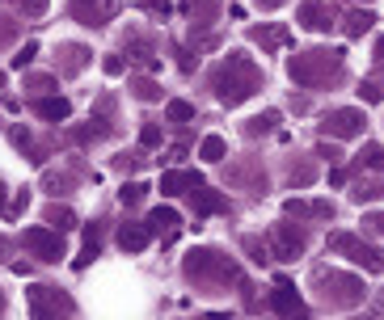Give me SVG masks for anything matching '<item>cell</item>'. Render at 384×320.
<instances>
[{
	"mask_svg": "<svg viewBox=\"0 0 384 320\" xmlns=\"http://www.w3.org/2000/svg\"><path fill=\"white\" fill-rule=\"evenodd\" d=\"M258 85H262V72L253 68V59L241 55V51H228L224 68L216 72V97H220L224 105H241L245 97H253Z\"/></svg>",
	"mask_w": 384,
	"mask_h": 320,
	"instance_id": "6da1fadb",
	"label": "cell"
},
{
	"mask_svg": "<svg viewBox=\"0 0 384 320\" xmlns=\"http://www.w3.org/2000/svg\"><path fill=\"white\" fill-rule=\"evenodd\" d=\"M338 68H342V51H304V55H295L288 63L295 85H317L321 76H330Z\"/></svg>",
	"mask_w": 384,
	"mask_h": 320,
	"instance_id": "7a4b0ae2",
	"label": "cell"
},
{
	"mask_svg": "<svg viewBox=\"0 0 384 320\" xmlns=\"http://www.w3.org/2000/svg\"><path fill=\"white\" fill-rule=\"evenodd\" d=\"M330 249H334V253H346V257H350L359 270H368V274H384V253L376 244H363V240L338 232V236H330Z\"/></svg>",
	"mask_w": 384,
	"mask_h": 320,
	"instance_id": "3957f363",
	"label": "cell"
},
{
	"mask_svg": "<svg viewBox=\"0 0 384 320\" xmlns=\"http://www.w3.org/2000/svg\"><path fill=\"white\" fill-rule=\"evenodd\" d=\"M21 244H26L39 262H59V257H64V232L59 228H26Z\"/></svg>",
	"mask_w": 384,
	"mask_h": 320,
	"instance_id": "277c9868",
	"label": "cell"
},
{
	"mask_svg": "<svg viewBox=\"0 0 384 320\" xmlns=\"http://www.w3.org/2000/svg\"><path fill=\"white\" fill-rule=\"evenodd\" d=\"M186 274L191 278H233V262H224L216 249H194L191 257H186Z\"/></svg>",
	"mask_w": 384,
	"mask_h": 320,
	"instance_id": "5b68a950",
	"label": "cell"
},
{
	"mask_svg": "<svg viewBox=\"0 0 384 320\" xmlns=\"http://www.w3.org/2000/svg\"><path fill=\"white\" fill-rule=\"evenodd\" d=\"M304 244H308V236L300 228H291V224H279V228L271 232V253H275L279 262H295V257L304 253Z\"/></svg>",
	"mask_w": 384,
	"mask_h": 320,
	"instance_id": "8992f818",
	"label": "cell"
},
{
	"mask_svg": "<svg viewBox=\"0 0 384 320\" xmlns=\"http://www.w3.org/2000/svg\"><path fill=\"white\" fill-rule=\"evenodd\" d=\"M321 131H325V135H334V139H350V135H359V131H363V114H359V110H350V105H346V110H334V114L321 123Z\"/></svg>",
	"mask_w": 384,
	"mask_h": 320,
	"instance_id": "52a82bcc",
	"label": "cell"
},
{
	"mask_svg": "<svg viewBox=\"0 0 384 320\" xmlns=\"http://www.w3.org/2000/svg\"><path fill=\"white\" fill-rule=\"evenodd\" d=\"M114 9H118L114 0H76V4H72V17H76L81 26H94L97 30V26H106V17H110Z\"/></svg>",
	"mask_w": 384,
	"mask_h": 320,
	"instance_id": "ba28073f",
	"label": "cell"
},
{
	"mask_svg": "<svg viewBox=\"0 0 384 320\" xmlns=\"http://www.w3.org/2000/svg\"><path fill=\"white\" fill-rule=\"evenodd\" d=\"M295 17H300L304 30H330V26H334V9L321 4V0H304V4L295 9Z\"/></svg>",
	"mask_w": 384,
	"mask_h": 320,
	"instance_id": "9c48e42d",
	"label": "cell"
},
{
	"mask_svg": "<svg viewBox=\"0 0 384 320\" xmlns=\"http://www.w3.org/2000/svg\"><path fill=\"white\" fill-rule=\"evenodd\" d=\"M271 308H275V312H283V316H291V312H304V304H300V295H295V287H291L288 278H279V282H275Z\"/></svg>",
	"mask_w": 384,
	"mask_h": 320,
	"instance_id": "30bf717a",
	"label": "cell"
},
{
	"mask_svg": "<svg viewBox=\"0 0 384 320\" xmlns=\"http://www.w3.org/2000/svg\"><path fill=\"white\" fill-rule=\"evenodd\" d=\"M59 55H64V59H59V72H64V76H76V72L89 63V46H81V43H64Z\"/></svg>",
	"mask_w": 384,
	"mask_h": 320,
	"instance_id": "8fae6325",
	"label": "cell"
},
{
	"mask_svg": "<svg viewBox=\"0 0 384 320\" xmlns=\"http://www.w3.org/2000/svg\"><path fill=\"white\" fill-rule=\"evenodd\" d=\"M47 291H51V287H34V291H30V308H34L39 316H43V312H72L68 299H51Z\"/></svg>",
	"mask_w": 384,
	"mask_h": 320,
	"instance_id": "7c38bea8",
	"label": "cell"
},
{
	"mask_svg": "<svg viewBox=\"0 0 384 320\" xmlns=\"http://www.w3.org/2000/svg\"><path fill=\"white\" fill-rule=\"evenodd\" d=\"M372 26H376V17H372L368 9H355V13H346V17H342V30H346V38H363Z\"/></svg>",
	"mask_w": 384,
	"mask_h": 320,
	"instance_id": "4fadbf2b",
	"label": "cell"
},
{
	"mask_svg": "<svg viewBox=\"0 0 384 320\" xmlns=\"http://www.w3.org/2000/svg\"><path fill=\"white\" fill-rule=\"evenodd\" d=\"M34 110H39L47 123H64V118L72 114V105H68L64 97H39V101H34Z\"/></svg>",
	"mask_w": 384,
	"mask_h": 320,
	"instance_id": "5bb4252c",
	"label": "cell"
},
{
	"mask_svg": "<svg viewBox=\"0 0 384 320\" xmlns=\"http://www.w3.org/2000/svg\"><path fill=\"white\" fill-rule=\"evenodd\" d=\"M178 224H182V215H178L173 207H156V211H148V232H165V236H169Z\"/></svg>",
	"mask_w": 384,
	"mask_h": 320,
	"instance_id": "9a60e30c",
	"label": "cell"
},
{
	"mask_svg": "<svg viewBox=\"0 0 384 320\" xmlns=\"http://www.w3.org/2000/svg\"><path fill=\"white\" fill-rule=\"evenodd\" d=\"M148 244V228H140V224H123V232H118V249L123 253H140Z\"/></svg>",
	"mask_w": 384,
	"mask_h": 320,
	"instance_id": "2e32d148",
	"label": "cell"
},
{
	"mask_svg": "<svg viewBox=\"0 0 384 320\" xmlns=\"http://www.w3.org/2000/svg\"><path fill=\"white\" fill-rule=\"evenodd\" d=\"M224 152H228V143L220 135H207L203 139V148H198V156L207 160V165H216V160H224Z\"/></svg>",
	"mask_w": 384,
	"mask_h": 320,
	"instance_id": "e0dca14e",
	"label": "cell"
},
{
	"mask_svg": "<svg viewBox=\"0 0 384 320\" xmlns=\"http://www.w3.org/2000/svg\"><path fill=\"white\" fill-rule=\"evenodd\" d=\"M359 165H363V169H376V173H384V148H380V143H363Z\"/></svg>",
	"mask_w": 384,
	"mask_h": 320,
	"instance_id": "ac0fdd59",
	"label": "cell"
},
{
	"mask_svg": "<svg viewBox=\"0 0 384 320\" xmlns=\"http://www.w3.org/2000/svg\"><path fill=\"white\" fill-rule=\"evenodd\" d=\"M350 198L355 202H376V198H384V182H359L350 190Z\"/></svg>",
	"mask_w": 384,
	"mask_h": 320,
	"instance_id": "d6986e66",
	"label": "cell"
},
{
	"mask_svg": "<svg viewBox=\"0 0 384 320\" xmlns=\"http://www.w3.org/2000/svg\"><path fill=\"white\" fill-rule=\"evenodd\" d=\"M47 224L59 232H68V228H76V215H72L68 207H47Z\"/></svg>",
	"mask_w": 384,
	"mask_h": 320,
	"instance_id": "ffe728a7",
	"label": "cell"
},
{
	"mask_svg": "<svg viewBox=\"0 0 384 320\" xmlns=\"http://www.w3.org/2000/svg\"><path fill=\"white\" fill-rule=\"evenodd\" d=\"M165 118H169V123H191L194 105L191 101H169V105H165Z\"/></svg>",
	"mask_w": 384,
	"mask_h": 320,
	"instance_id": "44dd1931",
	"label": "cell"
},
{
	"mask_svg": "<svg viewBox=\"0 0 384 320\" xmlns=\"http://www.w3.org/2000/svg\"><path fill=\"white\" fill-rule=\"evenodd\" d=\"M131 59H136L140 68H148V72L156 68V55H152V51H148V43H140V38H131Z\"/></svg>",
	"mask_w": 384,
	"mask_h": 320,
	"instance_id": "7402d4cb",
	"label": "cell"
},
{
	"mask_svg": "<svg viewBox=\"0 0 384 320\" xmlns=\"http://www.w3.org/2000/svg\"><path fill=\"white\" fill-rule=\"evenodd\" d=\"M144 194H148V185L131 182V185H123V190H118V202H123V207H136V202H144Z\"/></svg>",
	"mask_w": 384,
	"mask_h": 320,
	"instance_id": "603a6c76",
	"label": "cell"
},
{
	"mask_svg": "<svg viewBox=\"0 0 384 320\" xmlns=\"http://www.w3.org/2000/svg\"><path fill=\"white\" fill-rule=\"evenodd\" d=\"M279 123V114L275 110H266V114H258V118H249V135H262V131H271Z\"/></svg>",
	"mask_w": 384,
	"mask_h": 320,
	"instance_id": "cb8c5ba5",
	"label": "cell"
},
{
	"mask_svg": "<svg viewBox=\"0 0 384 320\" xmlns=\"http://www.w3.org/2000/svg\"><path fill=\"white\" fill-rule=\"evenodd\" d=\"M182 190H186V185H182V173H165V177H161V194H165V198H173V194H182Z\"/></svg>",
	"mask_w": 384,
	"mask_h": 320,
	"instance_id": "d4e9b609",
	"label": "cell"
},
{
	"mask_svg": "<svg viewBox=\"0 0 384 320\" xmlns=\"http://www.w3.org/2000/svg\"><path fill=\"white\" fill-rule=\"evenodd\" d=\"M283 38H288L283 30H253V43H262V46H279Z\"/></svg>",
	"mask_w": 384,
	"mask_h": 320,
	"instance_id": "484cf974",
	"label": "cell"
},
{
	"mask_svg": "<svg viewBox=\"0 0 384 320\" xmlns=\"http://www.w3.org/2000/svg\"><path fill=\"white\" fill-rule=\"evenodd\" d=\"M34 55H39V46L26 43L21 51H17V55H13V68H30V63H34Z\"/></svg>",
	"mask_w": 384,
	"mask_h": 320,
	"instance_id": "4316f807",
	"label": "cell"
},
{
	"mask_svg": "<svg viewBox=\"0 0 384 320\" xmlns=\"http://www.w3.org/2000/svg\"><path fill=\"white\" fill-rule=\"evenodd\" d=\"M13 9H21V13H30V17H39L43 9H47V0H9Z\"/></svg>",
	"mask_w": 384,
	"mask_h": 320,
	"instance_id": "83f0119b",
	"label": "cell"
},
{
	"mask_svg": "<svg viewBox=\"0 0 384 320\" xmlns=\"http://www.w3.org/2000/svg\"><path fill=\"white\" fill-rule=\"evenodd\" d=\"M359 97H363L368 105H376V101L384 97V89H380V85H372V81H363V85H359Z\"/></svg>",
	"mask_w": 384,
	"mask_h": 320,
	"instance_id": "f1b7e54d",
	"label": "cell"
},
{
	"mask_svg": "<svg viewBox=\"0 0 384 320\" xmlns=\"http://www.w3.org/2000/svg\"><path fill=\"white\" fill-rule=\"evenodd\" d=\"M136 97H140V101H152V97H156V85H152L148 76H140V81H136Z\"/></svg>",
	"mask_w": 384,
	"mask_h": 320,
	"instance_id": "f546056e",
	"label": "cell"
},
{
	"mask_svg": "<svg viewBox=\"0 0 384 320\" xmlns=\"http://www.w3.org/2000/svg\"><path fill=\"white\" fill-rule=\"evenodd\" d=\"M101 72H106V76H123V59H118V55H106V59H101Z\"/></svg>",
	"mask_w": 384,
	"mask_h": 320,
	"instance_id": "4dcf8cb0",
	"label": "cell"
},
{
	"mask_svg": "<svg viewBox=\"0 0 384 320\" xmlns=\"http://www.w3.org/2000/svg\"><path fill=\"white\" fill-rule=\"evenodd\" d=\"M148 13H156V17H169V0H140Z\"/></svg>",
	"mask_w": 384,
	"mask_h": 320,
	"instance_id": "1f68e13d",
	"label": "cell"
},
{
	"mask_svg": "<svg viewBox=\"0 0 384 320\" xmlns=\"http://www.w3.org/2000/svg\"><path fill=\"white\" fill-rule=\"evenodd\" d=\"M283 211H288V215H313V202H300V198H291Z\"/></svg>",
	"mask_w": 384,
	"mask_h": 320,
	"instance_id": "d6a6232c",
	"label": "cell"
},
{
	"mask_svg": "<svg viewBox=\"0 0 384 320\" xmlns=\"http://www.w3.org/2000/svg\"><path fill=\"white\" fill-rule=\"evenodd\" d=\"M140 143H144V148H156V143H161V131H156V127L148 123L144 131H140Z\"/></svg>",
	"mask_w": 384,
	"mask_h": 320,
	"instance_id": "836d02e7",
	"label": "cell"
},
{
	"mask_svg": "<svg viewBox=\"0 0 384 320\" xmlns=\"http://www.w3.org/2000/svg\"><path fill=\"white\" fill-rule=\"evenodd\" d=\"M313 215H317V220H334V202H325V198L313 202Z\"/></svg>",
	"mask_w": 384,
	"mask_h": 320,
	"instance_id": "e575fe53",
	"label": "cell"
},
{
	"mask_svg": "<svg viewBox=\"0 0 384 320\" xmlns=\"http://www.w3.org/2000/svg\"><path fill=\"white\" fill-rule=\"evenodd\" d=\"M363 224H368V228H372V232H380V236H384V211H376V215H368Z\"/></svg>",
	"mask_w": 384,
	"mask_h": 320,
	"instance_id": "d590c367",
	"label": "cell"
},
{
	"mask_svg": "<svg viewBox=\"0 0 384 320\" xmlns=\"http://www.w3.org/2000/svg\"><path fill=\"white\" fill-rule=\"evenodd\" d=\"M26 85H30V89H51V76H30Z\"/></svg>",
	"mask_w": 384,
	"mask_h": 320,
	"instance_id": "8d00e7d4",
	"label": "cell"
},
{
	"mask_svg": "<svg viewBox=\"0 0 384 320\" xmlns=\"http://www.w3.org/2000/svg\"><path fill=\"white\" fill-rule=\"evenodd\" d=\"M13 143H17V148H30V131H21V127H17V131H13Z\"/></svg>",
	"mask_w": 384,
	"mask_h": 320,
	"instance_id": "74e56055",
	"label": "cell"
},
{
	"mask_svg": "<svg viewBox=\"0 0 384 320\" xmlns=\"http://www.w3.org/2000/svg\"><path fill=\"white\" fill-rule=\"evenodd\" d=\"M258 9H266V13H275V9H283V0H253Z\"/></svg>",
	"mask_w": 384,
	"mask_h": 320,
	"instance_id": "f35d334b",
	"label": "cell"
},
{
	"mask_svg": "<svg viewBox=\"0 0 384 320\" xmlns=\"http://www.w3.org/2000/svg\"><path fill=\"white\" fill-rule=\"evenodd\" d=\"M85 240H89V244H97V240H101V224H94V228H85Z\"/></svg>",
	"mask_w": 384,
	"mask_h": 320,
	"instance_id": "ab89813d",
	"label": "cell"
},
{
	"mask_svg": "<svg viewBox=\"0 0 384 320\" xmlns=\"http://www.w3.org/2000/svg\"><path fill=\"white\" fill-rule=\"evenodd\" d=\"M0 89H4V72H0Z\"/></svg>",
	"mask_w": 384,
	"mask_h": 320,
	"instance_id": "60d3db41",
	"label": "cell"
},
{
	"mask_svg": "<svg viewBox=\"0 0 384 320\" xmlns=\"http://www.w3.org/2000/svg\"><path fill=\"white\" fill-rule=\"evenodd\" d=\"M359 4H372V0H359Z\"/></svg>",
	"mask_w": 384,
	"mask_h": 320,
	"instance_id": "b9f144b4",
	"label": "cell"
}]
</instances>
